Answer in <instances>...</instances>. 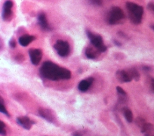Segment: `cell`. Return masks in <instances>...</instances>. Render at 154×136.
I'll return each mask as SVG.
<instances>
[{"mask_svg":"<svg viewBox=\"0 0 154 136\" xmlns=\"http://www.w3.org/2000/svg\"><path fill=\"white\" fill-rule=\"evenodd\" d=\"M39 73L43 78L51 81L69 79L71 78V72L69 69L50 61H46L42 64Z\"/></svg>","mask_w":154,"mask_h":136,"instance_id":"1","label":"cell"},{"mask_svg":"<svg viewBox=\"0 0 154 136\" xmlns=\"http://www.w3.org/2000/svg\"><path fill=\"white\" fill-rule=\"evenodd\" d=\"M126 7L131 22L135 25L140 23L144 13L143 7L132 2H127Z\"/></svg>","mask_w":154,"mask_h":136,"instance_id":"2","label":"cell"},{"mask_svg":"<svg viewBox=\"0 0 154 136\" xmlns=\"http://www.w3.org/2000/svg\"><path fill=\"white\" fill-rule=\"evenodd\" d=\"M125 18L123 11L119 7H113L107 14L106 22L109 25H116L122 23Z\"/></svg>","mask_w":154,"mask_h":136,"instance_id":"3","label":"cell"},{"mask_svg":"<svg viewBox=\"0 0 154 136\" xmlns=\"http://www.w3.org/2000/svg\"><path fill=\"white\" fill-rule=\"evenodd\" d=\"M86 34L93 46L97 49L100 53L106 51V46L104 45L102 37L99 35H96L89 30H86Z\"/></svg>","mask_w":154,"mask_h":136,"instance_id":"4","label":"cell"},{"mask_svg":"<svg viewBox=\"0 0 154 136\" xmlns=\"http://www.w3.org/2000/svg\"><path fill=\"white\" fill-rule=\"evenodd\" d=\"M54 48L56 50L57 54L61 57H67L70 51L69 43L62 40H58L54 45Z\"/></svg>","mask_w":154,"mask_h":136,"instance_id":"5","label":"cell"},{"mask_svg":"<svg viewBox=\"0 0 154 136\" xmlns=\"http://www.w3.org/2000/svg\"><path fill=\"white\" fill-rule=\"evenodd\" d=\"M13 6V2L11 0L6 1L3 5L2 16L4 21L8 22L11 20L13 16L12 7Z\"/></svg>","mask_w":154,"mask_h":136,"instance_id":"6","label":"cell"},{"mask_svg":"<svg viewBox=\"0 0 154 136\" xmlns=\"http://www.w3.org/2000/svg\"><path fill=\"white\" fill-rule=\"evenodd\" d=\"M31 61L32 64L37 66L38 64L42 58V51L40 49L31 48L28 51Z\"/></svg>","mask_w":154,"mask_h":136,"instance_id":"7","label":"cell"},{"mask_svg":"<svg viewBox=\"0 0 154 136\" xmlns=\"http://www.w3.org/2000/svg\"><path fill=\"white\" fill-rule=\"evenodd\" d=\"M38 113L40 116L45 119L48 122L53 123L55 121V116L53 111L49 109L40 108L38 110Z\"/></svg>","mask_w":154,"mask_h":136,"instance_id":"8","label":"cell"},{"mask_svg":"<svg viewBox=\"0 0 154 136\" xmlns=\"http://www.w3.org/2000/svg\"><path fill=\"white\" fill-rule=\"evenodd\" d=\"M116 76L118 81L120 82H129L133 79L128 70H119L116 72Z\"/></svg>","mask_w":154,"mask_h":136,"instance_id":"9","label":"cell"},{"mask_svg":"<svg viewBox=\"0 0 154 136\" xmlns=\"http://www.w3.org/2000/svg\"><path fill=\"white\" fill-rule=\"evenodd\" d=\"M17 123L22 126L24 129L29 130L31 128L32 125L34 124V121L30 119L27 116H20L16 119Z\"/></svg>","mask_w":154,"mask_h":136,"instance_id":"10","label":"cell"},{"mask_svg":"<svg viewBox=\"0 0 154 136\" xmlns=\"http://www.w3.org/2000/svg\"><path fill=\"white\" fill-rule=\"evenodd\" d=\"M94 81V78L93 77H89L81 81L78 84V90L82 92H85L87 91Z\"/></svg>","mask_w":154,"mask_h":136,"instance_id":"11","label":"cell"},{"mask_svg":"<svg viewBox=\"0 0 154 136\" xmlns=\"http://www.w3.org/2000/svg\"><path fill=\"white\" fill-rule=\"evenodd\" d=\"M38 23L40 26L45 31H49L51 29V27L48 22L46 16L44 13H40L37 17Z\"/></svg>","mask_w":154,"mask_h":136,"instance_id":"12","label":"cell"},{"mask_svg":"<svg viewBox=\"0 0 154 136\" xmlns=\"http://www.w3.org/2000/svg\"><path fill=\"white\" fill-rule=\"evenodd\" d=\"M35 37L33 36L25 34L20 36L19 39V43L22 46H27L29 44H30L33 40H34Z\"/></svg>","mask_w":154,"mask_h":136,"instance_id":"13","label":"cell"},{"mask_svg":"<svg viewBox=\"0 0 154 136\" xmlns=\"http://www.w3.org/2000/svg\"><path fill=\"white\" fill-rule=\"evenodd\" d=\"M100 52L97 49H94L93 48L88 47L85 51V56L89 59H95L99 55Z\"/></svg>","mask_w":154,"mask_h":136,"instance_id":"14","label":"cell"},{"mask_svg":"<svg viewBox=\"0 0 154 136\" xmlns=\"http://www.w3.org/2000/svg\"><path fill=\"white\" fill-rule=\"evenodd\" d=\"M141 131L144 133L146 136H154V128L149 123H144L141 126Z\"/></svg>","mask_w":154,"mask_h":136,"instance_id":"15","label":"cell"},{"mask_svg":"<svg viewBox=\"0 0 154 136\" xmlns=\"http://www.w3.org/2000/svg\"><path fill=\"white\" fill-rule=\"evenodd\" d=\"M124 116L128 122H132L133 120V114L131 110L128 108H124L123 110Z\"/></svg>","mask_w":154,"mask_h":136,"instance_id":"16","label":"cell"},{"mask_svg":"<svg viewBox=\"0 0 154 136\" xmlns=\"http://www.w3.org/2000/svg\"><path fill=\"white\" fill-rule=\"evenodd\" d=\"M132 78L133 79H134L135 81H137L140 79V73L139 72H138V70L135 69V68H131V69H128Z\"/></svg>","mask_w":154,"mask_h":136,"instance_id":"17","label":"cell"},{"mask_svg":"<svg viewBox=\"0 0 154 136\" xmlns=\"http://www.w3.org/2000/svg\"><path fill=\"white\" fill-rule=\"evenodd\" d=\"M0 111L4 114H5V116H7V117H10V114L8 111L5 108V106L4 105V100L2 97L0 98Z\"/></svg>","mask_w":154,"mask_h":136,"instance_id":"18","label":"cell"},{"mask_svg":"<svg viewBox=\"0 0 154 136\" xmlns=\"http://www.w3.org/2000/svg\"><path fill=\"white\" fill-rule=\"evenodd\" d=\"M116 90L119 95L120 97H126V91L120 87L117 86L116 87Z\"/></svg>","mask_w":154,"mask_h":136,"instance_id":"19","label":"cell"},{"mask_svg":"<svg viewBox=\"0 0 154 136\" xmlns=\"http://www.w3.org/2000/svg\"><path fill=\"white\" fill-rule=\"evenodd\" d=\"M5 124L3 122L1 121L0 122V127H1V131H0V134L2 136H5L6 134H7V132H6V130L5 129Z\"/></svg>","mask_w":154,"mask_h":136,"instance_id":"20","label":"cell"},{"mask_svg":"<svg viewBox=\"0 0 154 136\" xmlns=\"http://www.w3.org/2000/svg\"><path fill=\"white\" fill-rule=\"evenodd\" d=\"M102 0H88L90 4L94 5H100L102 4Z\"/></svg>","mask_w":154,"mask_h":136,"instance_id":"21","label":"cell"},{"mask_svg":"<svg viewBox=\"0 0 154 136\" xmlns=\"http://www.w3.org/2000/svg\"><path fill=\"white\" fill-rule=\"evenodd\" d=\"M85 132L84 131H76L73 133V136H83Z\"/></svg>","mask_w":154,"mask_h":136,"instance_id":"22","label":"cell"},{"mask_svg":"<svg viewBox=\"0 0 154 136\" xmlns=\"http://www.w3.org/2000/svg\"><path fill=\"white\" fill-rule=\"evenodd\" d=\"M9 45H10V46L11 48H15V47H16V45L15 40H13V39L10 40V41L9 42Z\"/></svg>","mask_w":154,"mask_h":136,"instance_id":"23","label":"cell"},{"mask_svg":"<svg viewBox=\"0 0 154 136\" xmlns=\"http://www.w3.org/2000/svg\"><path fill=\"white\" fill-rule=\"evenodd\" d=\"M147 7L150 10L154 12V4L153 3H149L147 5Z\"/></svg>","mask_w":154,"mask_h":136,"instance_id":"24","label":"cell"},{"mask_svg":"<svg viewBox=\"0 0 154 136\" xmlns=\"http://www.w3.org/2000/svg\"><path fill=\"white\" fill-rule=\"evenodd\" d=\"M151 85H152V90L154 92V78H152L151 79Z\"/></svg>","mask_w":154,"mask_h":136,"instance_id":"25","label":"cell"},{"mask_svg":"<svg viewBox=\"0 0 154 136\" xmlns=\"http://www.w3.org/2000/svg\"><path fill=\"white\" fill-rule=\"evenodd\" d=\"M114 43L116 45H117V46H120L121 45V44L119 42H117V41H114Z\"/></svg>","mask_w":154,"mask_h":136,"instance_id":"26","label":"cell"},{"mask_svg":"<svg viewBox=\"0 0 154 136\" xmlns=\"http://www.w3.org/2000/svg\"><path fill=\"white\" fill-rule=\"evenodd\" d=\"M152 27V29L154 30V25H153Z\"/></svg>","mask_w":154,"mask_h":136,"instance_id":"27","label":"cell"}]
</instances>
